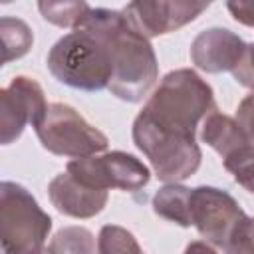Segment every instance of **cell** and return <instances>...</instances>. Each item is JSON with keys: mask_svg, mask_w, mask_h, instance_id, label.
Listing matches in <instances>:
<instances>
[{"mask_svg": "<svg viewBox=\"0 0 254 254\" xmlns=\"http://www.w3.org/2000/svg\"><path fill=\"white\" fill-rule=\"evenodd\" d=\"M81 28L93 30L107 44L113 64L107 89L121 101L139 103L159 77V64L149 38L131 26L123 10L91 8Z\"/></svg>", "mask_w": 254, "mask_h": 254, "instance_id": "1", "label": "cell"}, {"mask_svg": "<svg viewBox=\"0 0 254 254\" xmlns=\"http://www.w3.org/2000/svg\"><path fill=\"white\" fill-rule=\"evenodd\" d=\"M212 111H216L212 87L189 67L169 71L141 109L159 127L190 137Z\"/></svg>", "mask_w": 254, "mask_h": 254, "instance_id": "2", "label": "cell"}, {"mask_svg": "<svg viewBox=\"0 0 254 254\" xmlns=\"http://www.w3.org/2000/svg\"><path fill=\"white\" fill-rule=\"evenodd\" d=\"M46 65L60 83L83 91L105 89L113 77L107 44L99 34L87 28L71 30L62 36L50 48Z\"/></svg>", "mask_w": 254, "mask_h": 254, "instance_id": "3", "label": "cell"}, {"mask_svg": "<svg viewBox=\"0 0 254 254\" xmlns=\"http://www.w3.org/2000/svg\"><path fill=\"white\" fill-rule=\"evenodd\" d=\"M52 230L50 214L32 192L14 183L0 185V254H36Z\"/></svg>", "mask_w": 254, "mask_h": 254, "instance_id": "4", "label": "cell"}, {"mask_svg": "<svg viewBox=\"0 0 254 254\" xmlns=\"http://www.w3.org/2000/svg\"><path fill=\"white\" fill-rule=\"evenodd\" d=\"M133 143L149 159L159 181L173 185L192 177L200 167V147L190 135L159 127L139 111L133 121Z\"/></svg>", "mask_w": 254, "mask_h": 254, "instance_id": "5", "label": "cell"}, {"mask_svg": "<svg viewBox=\"0 0 254 254\" xmlns=\"http://www.w3.org/2000/svg\"><path fill=\"white\" fill-rule=\"evenodd\" d=\"M34 129L42 147L60 157L83 159L103 153L109 145L107 135L67 103H50Z\"/></svg>", "mask_w": 254, "mask_h": 254, "instance_id": "6", "label": "cell"}, {"mask_svg": "<svg viewBox=\"0 0 254 254\" xmlns=\"http://www.w3.org/2000/svg\"><path fill=\"white\" fill-rule=\"evenodd\" d=\"M81 183L101 190H127L135 192L151 181V171L143 161L125 151H107L83 159H71L65 167Z\"/></svg>", "mask_w": 254, "mask_h": 254, "instance_id": "7", "label": "cell"}, {"mask_svg": "<svg viewBox=\"0 0 254 254\" xmlns=\"http://www.w3.org/2000/svg\"><path fill=\"white\" fill-rule=\"evenodd\" d=\"M244 216L246 212L238 200L226 190L206 185L190 189L189 222L206 242L228 252L230 236Z\"/></svg>", "mask_w": 254, "mask_h": 254, "instance_id": "8", "label": "cell"}, {"mask_svg": "<svg viewBox=\"0 0 254 254\" xmlns=\"http://www.w3.org/2000/svg\"><path fill=\"white\" fill-rule=\"evenodd\" d=\"M48 101L42 85L28 75H16L0 89V141L10 145L24 133L26 125L36 127L46 111Z\"/></svg>", "mask_w": 254, "mask_h": 254, "instance_id": "9", "label": "cell"}, {"mask_svg": "<svg viewBox=\"0 0 254 254\" xmlns=\"http://www.w3.org/2000/svg\"><path fill=\"white\" fill-rule=\"evenodd\" d=\"M208 6V2H129L123 14L137 32L151 40L194 22Z\"/></svg>", "mask_w": 254, "mask_h": 254, "instance_id": "10", "label": "cell"}, {"mask_svg": "<svg viewBox=\"0 0 254 254\" xmlns=\"http://www.w3.org/2000/svg\"><path fill=\"white\" fill-rule=\"evenodd\" d=\"M246 52L244 40L228 28H206L196 34L190 44V62L206 73L230 71L238 65Z\"/></svg>", "mask_w": 254, "mask_h": 254, "instance_id": "11", "label": "cell"}, {"mask_svg": "<svg viewBox=\"0 0 254 254\" xmlns=\"http://www.w3.org/2000/svg\"><path fill=\"white\" fill-rule=\"evenodd\" d=\"M48 196L58 212L71 218H91L107 204V190L89 187L75 179L71 173L56 175L48 185Z\"/></svg>", "mask_w": 254, "mask_h": 254, "instance_id": "12", "label": "cell"}, {"mask_svg": "<svg viewBox=\"0 0 254 254\" xmlns=\"http://www.w3.org/2000/svg\"><path fill=\"white\" fill-rule=\"evenodd\" d=\"M200 139L210 149H214L222 159H226L232 153H236L238 149L250 145V141L246 139L244 131L236 123V119H232V117H228L224 113H218V111H212L202 121Z\"/></svg>", "mask_w": 254, "mask_h": 254, "instance_id": "13", "label": "cell"}, {"mask_svg": "<svg viewBox=\"0 0 254 254\" xmlns=\"http://www.w3.org/2000/svg\"><path fill=\"white\" fill-rule=\"evenodd\" d=\"M189 194H190V189L181 185V183L161 187L153 194L155 214H159L161 218L175 222L183 228H189L190 226V222H189Z\"/></svg>", "mask_w": 254, "mask_h": 254, "instance_id": "14", "label": "cell"}, {"mask_svg": "<svg viewBox=\"0 0 254 254\" xmlns=\"http://www.w3.org/2000/svg\"><path fill=\"white\" fill-rule=\"evenodd\" d=\"M0 38H2V64H10L14 60L24 58L34 44V32L32 28L12 16H2L0 20Z\"/></svg>", "mask_w": 254, "mask_h": 254, "instance_id": "15", "label": "cell"}, {"mask_svg": "<svg viewBox=\"0 0 254 254\" xmlns=\"http://www.w3.org/2000/svg\"><path fill=\"white\" fill-rule=\"evenodd\" d=\"M42 18L58 28L79 30L89 18L91 6L85 2H38Z\"/></svg>", "mask_w": 254, "mask_h": 254, "instance_id": "16", "label": "cell"}, {"mask_svg": "<svg viewBox=\"0 0 254 254\" xmlns=\"http://www.w3.org/2000/svg\"><path fill=\"white\" fill-rule=\"evenodd\" d=\"M48 248L54 254H99L95 236L85 226H64L50 240Z\"/></svg>", "mask_w": 254, "mask_h": 254, "instance_id": "17", "label": "cell"}, {"mask_svg": "<svg viewBox=\"0 0 254 254\" xmlns=\"http://www.w3.org/2000/svg\"><path fill=\"white\" fill-rule=\"evenodd\" d=\"M97 250L99 254H145L137 238L127 228L117 224L101 226L97 236Z\"/></svg>", "mask_w": 254, "mask_h": 254, "instance_id": "18", "label": "cell"}, {"mask_svg": "<svg viewBox=\"0 0 254 254\" xmlns=\"http://www.w3.org/2000/svg\"><path fill=\"white\" fill-rule=\"evenodd\" d=\"M222 163L224 169L234 177V181L254 194V145L250 143L238 149L230 157L222 159Z\"/></svg>", "mask_w": 254, "mask_h": 254, "instance_id": "19", "label": "cell"}, {"mask_svg": "<svg viewBox=\"0 0 254 254\" xmlns=\"http://www.w3.org/2000/svg\"><path fill=\"white\" fill-rule=\"evenodd\" d=\"M228 254H254V216H244L234 228Z\"/></svg>", "mask_w": 254, "mask_h": 254, "instance_id": "20", "label": "cell"}, {"mask_svg": "<svg viewBox=\"0 0 254 254\" xmlns=\"http://www.w3.org/2000/svg\"><path fill=\"white\" fill-rule=\"evenodd\" d=\"M236 123L244 131L246 139L254 145V91H250L236 107Z\"/></svg>", "mask_w": 254, "mask_h": 254, "instance_id": "21", "label": "cell"}, {"mask_svg": "<svg viewBox=\"0 0 254 254\" xmlns=\"http://www.w3.org/2000/svg\"><path fill=\"white\" fill-rule=\"evenodd\" d=\"M232 75L240 85L250 87L254 91V42L246 44V52L238 62V65L232 69Z\"/></svg>", "mask_w": 254, "mask_h": 254, "instance_id": "22", "label": "cell"}, {"mask_svg": "<svg viewBox=\"0 0 254 254\" xmlns=\"http://www.w3.org/2000/svg\"><path fill=\"white\" fill-rule=\"evenodd\" d=\"M226 8H228L230 16L238 24H244L248 28H254V2L232 0V2H226Z\"/></svg>", "mask_w": 254, "mask_h": 254, "instance_id": "23", "label": "cell"}, {"mask_svg": "<svg viewBox=\"0 0 254 254\" xmlns=\"http://www.w3.org/2000/svg\"><path fill=\"white\" fill-rule=\"evenodd\" d=\"M183 254H228V252L210 244V242H206V240H194L185 248Z\"/></svg>", "mask_w": 254, "mask_h": 254, "instance_id": "24", "label": "cell"}, {"mask_svg": "<svg viewBox=\"0 0 254 254\" xmlns=\"http://www.w3.org/2000/svg\"><path fill=\"white\" fill-rule=\"evenodd\" d=\"M36 254H54V252H52V250H50L48 246H44V248H42L40 252H36Z\"/></svg>", "mask_w": 254, "mask_h": 254, "instance_id": "25", "label": "cell"}]
</instances>
